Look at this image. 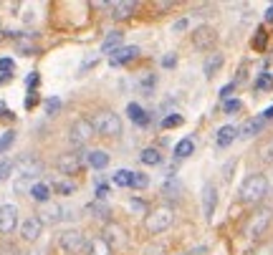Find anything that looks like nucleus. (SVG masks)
I'll use <instances>...</instances> for the list:
<instances>
[{
  "mask_svg": "<svg viewBox=\"0 0 273 255\" xmlns=\"http://www.w3.org/2000/svg\"><path fill=\"white\" fill-rule=\"evenodd\" d=\"M182 116L180 114H170V116H164L162 119V129H177V126H182Z\"/></svg>",
  "mask_w": 273,
  "mask_h": 255,
  "instance_id": "30",
  "label": "nucleus"
},
{
  "mask_svg": "<svg viewBox=\"0 0 273 255\" xmlns=\"http://www.w3.org/2000/svg\"><path fill=\"white\" fill-rule=\"evenodd\" d=\"M256 89H258V91H271V89H273V76H271V73H263V76L256 81Z\"/></svg>",
  "mask_w": 273,
  "mask_h": 255,
  "instance_id": "34",
  "label": "nucleus"
},
{
  "mask_svg": "<svg viewBox=\"0 0 273 255\" xmlns=\"http://www.w3.org/2000/svg\"><path fill=\"white\" fill-rule=\"evenodd\" d=\"M215 205H218V189H215V184L207 182V184L202 187V215H205L207 220H213Z\"/></svg>",
  "mask_w": 273,
  "mask_h": 255,
  "instance_id": "13",
  "label": "nucleus"
},
{
  "mask_svg": "<svg viewBox=\"0 0 273 255\" xmlns=\"http://www.w3.org/2000/svg\"><path fill=\"white\" fill-rule=\"evenodd\" d=\"M139 56V48L137 46H121L112 53V66H124V63H132L134 58Z\"/></svg>",
  "mask_w": 273,
  "mask_h": 255,
  "instance_id": "16",
  "label": "nucleus"
},
{
  "mask_svg": "<svg viewBox=\"0 0 273 255\" xmlns=\"http://www.w3.org/2000/svg\"><path fill=\"white\" fill-rule=\"evenodd\" d=\"M139 86H142V91L152 94V91H155V86H157V76H155V73H147V76L142 78V83H139Z\"/></svg>",
  "mask_w": 273,
  "mask_h": 255,
  "instance_id": "33",
  "label": "nucleus"
},
{
  "mask_svg": "<svg viewBox=\"0 0 273 255\" xmlns=\"http://www.w3.org/2000/svg\"><path fill=\"white\" fill-rule=\"evenodd\" d=\"M218 43V33L210 28V26H200L193 31V46L197 51H207V48H213Z\"/></svg>",
  "mask_w": 273,
  "mask_h": 255,
  "instance_id": "10",
  "label": "nucleus"
},
{
  "mask_svg": "<svg viewBox=\"0 0 273 255\" xmlns=\"http://www.w3.org/2000/svg\"><path fill=\"white\" fill-rule=\"evenodd\" d=\"M175 220V210L170 205H157L155 210L147 212V218H144V227L150 235H159V232H164L167 227L172 225Z\"/></svg>",
  "mask_w": 273,
  "mask_h": 255,
  "instance_id": "1",
  "label": "nucleus"
},
{
  "mask_svg": "<svg viewBox=\"0 0 273 255\" xmlns=\"http://www.w3.org/2000/svg\"><path fill=\"white\" fill-rule=\"evenodd\" d=\"M18 225V207L15 205H0V235H10Z\"/></svg>",
  "mask_w": 273,
  "mask_h": 255,
  "instance_id": "12",
  "label": "nucleus"
},
{
  "mask_svg": "<svg viewBox=\"0 0 273 255\" xmlns=\"http://www.w3.org/2000/svg\"><path fill=\"white\" fill-rule=\"evenodd\" d=\"M144 255H164V250L162 248H152V250H147Z\"/></svg>",
  "mask_w": 273,
  "mask_h": 255,
  "instance_id": "54",
  "label": "nucleus"
},
{
  "mask_svg": "<svg viewBox=\"0 0 273 255\" xmlns=\"http://www.w3.org/2000/svg\"><path fill=\"white\" fill-rule=\"evenodd\" d=\"M40 230H43V225H40V220L33 215V218H26L23 225H20V238H23L26 243H36L40 238Z\"/></svg>",
  "mask_w": 273,
  "mask_h": 255,
  "instance_id": "14",
  "label": "nucleus"
},
{
  "mask_svg": "<svg viewBox=\"0 0 273 255\" xmlns=\"http://www.w3.org/2000/svg\"><path fill=\"white\" fill-rule=\"evenodd\" d=\"M13 172H15L18 180H33V177H38L40 172H43V164H40V159L28 154V157H20L13 164Z\"/></svg>",
  "mask_w": 273,
  "mask_h": 255,
  "instance_id": "6",
  "label": "nucleus"
},
{
  "mask_svg": "<svg viewBox=\"0 0 273 255\" xmlns=\"http://www.w3.org/2000/svg\"><path fill=\"white\" fill-rule=\"evenodd\" d=\"M86 248H89V255H112V253H114L101 235H99V238H91V240L86 243Z\"/></svg>",
  "mask_w": 273,
  "mask_h": 255,
  "instance_id": "23",
  "label": "nucleus"
},
{
  "mask_svg": "<svg viewBox=\"0 0 273 255\" xmlns=\"http://www.w3.org/2000/svg\"><path fill=\"white\" fill-rule=\"evenodd\" d=\"M240 106H243V104H240L238 99H228V101H225V111H228V114H235V111H240Z\"/></svg>",
  "mask_w": 273,
  "mask_h": 255,
  "instance_id": "43",
  "label": "nucleus"
},
{
  "mask_svg": "<svg viewBox=\"0 0 273 255\" xmlns=\"http://www.w3.org/2000/svg\"><path fill=\"white\" fill-rule=\"evenodd\" d=\"M51 189H56L58 195H71L76 187H74V182H64V180H58V182H53V184H51Z\"/></svg>",
  "mask_w": 273,
  "mask_h": 255,
  "instance_id": "32",
  "label": "nucleus"
},
{
  "mask_svg": "<svg viewBox=\"0 0 273 255\" xmlns=\"http://www.w3.org/2000/svg\"><path fill=\"white\" fill-rule=\"evenodd\" d=\"M129 207H132V210L137 212L139 218H147V205H144V202H142L139 197H132V200H129Z\"/></svg>",
  "mask_w": 273,
  "mask_h": 255,
  "instance_id": "37",
  "label": "nucleus"
},
{
  "mask_svg": "<svg viewBox=\"0 0 273 255\" xmlns=\"http://www.w3.org/2000/svg\"><path fill=\"white\" fill-rule=\"evenodd\" d=\"M172 8H175L172 0H159V3H155V10H157V13H167V10H172Z\"/></svg>",
  "mask_w": 273,
  "mask_h": 255,
  "instance_id": "45",
  "label": "nucleus"
},
{
  "mask_svg": "<svg viewBox=\"0 0 273 255\" xmlns=\"http://www.w3.org/2000/svg\"><path fill=\"white\" fill-rule=\"evenodd\" d=\"M91 126H94V132L101 134V137H119L121 134V119L114 111H101L91 121Z\"/></svg>",
  "mask_w": 273,
  "mask_h": 255,
  "instance_id": "4",
  "label": "nucleus"
},
{
  "mask_svg": "<svg viewBox=\"0 0 273 255\" xmlns=\"http://www.w3.org/2000/svg\"><path fill=\"white\" fill-rule=\"evenodd\" d=\"M86 164H89L91 169H107V164H109V154H107V152H101V149H94V152L86 154Z\"/></svg>",
  "mask_w": 273,
  "mask_h": 255,
  "instance_id": "20",
  "label": "nucleus"
},
{
  "mask_svg": "<svg viewBox=\"0 0 273 255\" xmlns=\"http://www.w3.org/2000/svg\"><path fill=\"white\" fill-rule=\"evenodd\" d=\"M33 106H36V96H33V94H31V99H28V101H26V109H33Z\"/></svg>",
  "mask_w": 273,
  "mask_h": 255,
  "instance_id": "56",
  "label": "nucleus"
},
{
  "mask_svg": "<svg viewBox=\"0 0 273 255\" xmlns=\"http://www.w3.org/2000/svg\"><path fill=\"white\" fill-rule=\"evenodd\" d=\"M132 177H134L132 169H117L114 172V184L117 187H132Z\"/></svg>",
  "mask_w": 273,
  "mask_h": 255,
  "instance_id": "29",
  "label": "nucleus"
},
{
  "mask_svg": "<svg viewBox=\"0 0 273 255\" xmlns=\"http://www.w3.org/2000/svg\"><path fill=\"white\" fill-rule=\"evenodd\" d=\"M271 154H273V146H271Z\"/></svg>",
  "mask_w": 273,
  "mask_h": 255,
  "instance_id": "60",
  "label": "nucleus"
},
{
  "mask_svg": "<svg viewBox=\"0 0 273 255\" xmlns=\"http://www.w3.org/2000/svg\"><path fill=\"white\" fill-rule=\"evenodd\" d=\"M3 116H5V119H13V114L8 111V106H5V101H0V119H3Z\"/></svg>",
  "mask_w": 273,
  "mask_h": 255,
  "instance_id": "50",
  "label": "nucleus"
},
{
  "mask_svg": "<svg viewBox=\"0 0 273 255\" xmlns=\"http://www.w3.org/2000/svg\"><path fill=\"white\" fill-rule=\"evenodd\" d=\"M31 197H33L36 202H40V205H46L48 197H51V184H46V182H36V184L31 187Z\"/></svg>",
  "mask_w": 273,
  "mask_h": 255,
  "instance_id": "22",
  "label": "nucleus"
},
{
  "mask_svg": "<svg viewBox=\"0 0 273 255\" xmlns=\"http://www.w3.org/2000/svg\"><path fill=\"white\" fill-rule=\"evenodd\" d=\"M8 78H10V76H3V73H0V83H5Z\"/></svg>",
  "mask_w": 273,
  "mask_h": 255,
  "instance_id": "58",
  "label": "nucleus"
},
{
  "mask_svg": "<svg viewBox=\"0 0 273 255\" xmlns=\"http://www.w3.org/2000/svg\"><path fill=\"white\" fill-rule=\"evenodd\" d=\"M162 69H175L177 66V56L175 53H167V56H162Z\"/></svg>",
  "mask_w": 273,
  "mask_h": 255,
  "instance_id": "41",
  "label": "nucleus"
},
{
  "mask_svg": "<svg viewBox=\"0 0 273 255\" xmlns=\"http://www.w3.org/2000/svg\"><path fill=\"white\" fill-rule=\"evenodd\" d=\"M187 28V18H182V20H177V23H175V33H182Z\"/></svg>",
  "mask_w": 273,
  "mask_h": 255,
  "instance_id": "52",
  "label": "nucleus"
},
{
  "mask_svg": "<svg viewBox=\"0 0 273 255\" xmlns=\"http://www.w3.org/2000/svg\"><path fill=\"white\" fill-rule=\"evenodd\" d=\"M33 184H36V182H31V180H18V182H15V192H18V195H23L26 189L31 192V187H33Z\"/></svg>",
  "mask_w": 273,
  "mask_h": 255,
  "instance_id": "42",
  "label": "nucleus"
},
{
  "mask_svg": "<svg viewBox=\"0 0 273 255\" xmlns=\"http://www.w3.org/2000/svg\"><path fill=\"white\" fill-rule=\"evenodd\" d=\"M15 48H18V53H36V46H31V43H23V40H20V43H18Z\"/></svg>",
  "mask_w": 273,
  "mask_h": 255,
  "instance_id": "48",
  "label": "nucleus"
},
{
  "mask_svg": "<svg viewBox=\"0 0 273 255\" xmlns=\"http://www.w3.org/2000/svg\"><path fill=\"white\" fill-rule=\"evenodd\" d=\"M94 63H96V56H94V58H89V61H83V63H81V71H86V69H91V66H94Z\"/></svg>",
  "mask_w": 273,
  "mask_h": 255,
  "instance_id": "53",
  "label": "nucleus"
},
{
  "mask_svg": "<svg viewBox=\"0 0 273 255\" xmlns=\"http://www.w3.org/2000/svg\"><path fill=\"white\" fill-rule=\"evenodd\" d=\"M13 159H3V162H0V180H5V177H10L13 175Z\"/></svg>",
  "mask_w": 273,
  "mask_h": 255,
  "instance_id": "38",
  "label": "nucleus"
},
{
  "mask_svg": "<svg viewBox=\"0 0 273 255\" xmlns=\"http://www.w3.org/2000/svg\"><path fill=\"white\" fill-rule=\"evenodd\" d=\"M58 245H61V250H66V253L76 255V253L83 250V245H86V238H83L81 230H66L64 235L58 238Z\"/></svg>",
  "mask_w": 273,
  "mask_h": 255,
  "instance_id": "9",
  "label": "nucleus"
},
{
  "mask_svg": "<svg viewBox=\"0 0 273 255\" xmlns=\"http://www.w3.org/2000/svg\"><path fill=\"white\" fill-rule=\"evenodd\" d=\"M121 31H112L107 33V38H104V43H101V51H107V53H114L117 48H121Z\"/></svg>",
  "mask_w": 273,
  "mask_h": 255,
  "instance_id": "25",
  "label": "nucleus"
},
{
  "mask_svg": "<svg viewBox=\"0 0 273 255\" xmlns=\"http://www.w3.org/2000/svg\"><path fill=\"white\" fill-rule=\"evenodd\" d=\"M107 197H109V184H99V187H96V200L104 202Z\"/></svg>",
  "mask_w": 273,
  "mask_h": 255,
  "instance_id": "47",
  "label": "nucleus"
},
{
  "mask_svg": "<svg viewBox=\"0 0 273 255\" xmlns=\"http://www.w3.org/2000/svg\"><path fill=\"white\" fill-rule=\"evenodd\" d=\"M220 66H223V53H210V56L205 58L202 71H205V76H207V78H213V76L220 71Z\"/></svg>",
  "mask_w": 273,
  "mask_h": 255,
  "instance_id": "19",
  "label": "nucleus"
},
{
  "mask_svg": "<svg viewBox=\"0 0 273 255\" xmlns=\"http://www.w3.org/2000/svg\"><path fill=\"white\" fill-rule=\"evenodd\" d=\"M233 91H235V81H233V83H228V86H223V89H220V96L228 101V96L233 94Z\"/></svg>",
  "mask_w": 273,
  "mask_h": 255,
  "instance_id": "49",
  "label": "nucleus"
},
{
  "mask_svg": "<svg viewBox=\"0 0 273 255\" xmlns=\"http://www.w3.org/2000/svg\"><path fill=\"white\" fill-rule=\"evenodd\" d=\"M235 139H238V129H235L233 124H225V126H220V129H218V137H215L218 146H223V149H225V146H230Z\"/></svg>",
  "mask_w": 273,
  "mask_h": 255,
  "instance_id": "18",
  "label": "nucleus"
},
{
  "mask_svg": "<svg viewBox=\"0 0 273 255\" xmlns=\"http://www.w3.org/2000/svg\"><path fill=\"white\" fill-rule=\"evenodd\" d=\"M271 220H273V210L271 207H258L253 215L248 218V225H245V238L248 240H258L263 232L268 230V225H271Z\"/></svg>",
  "mask_w": 273,
  "mask_h": 255,
  "instance_id": "3",
  "label": "nucleus"
},
{
  "mask_svg": "<svg viewBox=\"0 0 273 255\" xmlns=\"http://www.w3.org/2000/svg\"><path fill=\"white\" fill-rule=\"evenodd\" d=\"M263 119H266V121H268V119H273V106H271V109H266V111H263Z\"/></svg>",
  "mask_w": 273,
  "mask_h": 255,
  "instance_id": "57",
  "label": "nucleus"
},
{
  "mask_svg": "<svg viewBox=\"0 0 273 255\" xmlns=\"http://www.w3.org/2000/svg\"><path fill=\"white\" fill-rule=\"evenodd\" d=\"M36 86H38V73H31V76H28V89H31V94H33Z\"/></svg>",
  "mask_w": 273,
  "mask_h": 255,
  "instance_id": "51",
  "label": "nucleus"
},
{
  "mask_svg": "<svg viewBox=\"0 0 273 255\" xmlns=\"http://www.w3.org/2000/svg\"><path fill=\"white\" fill-rule=\"evenodd\" d=\"M61 111V99L58 96H48L46 99V116H56Z\"/></svg>",
  "mask_w": 273,
  "mask_h": 255,
  "instance_id": "31",
  "label": "nucleus"
},
{
  "mask_svg": "<svg viewBox=\"0 0 273 255\" xmlns=\"http://www.w3.org/2000/svg\"><path fill=\"white\" fill-rule=\"evenodd\" d=\"M139 159H142V164H147V167H157V164L162 162V154L155 149V146H147V149H142Z\"/></svg>",
  "mask_w": 273,
  "mask_h": 255,
  "instance_id": "27",
  "label": "nucleus"
},
{
  "mask_svg": "<svg viewBox=\"0 0 273 255\" xmlns=\"http://www.w3.org/2000/svg\"><path fill=\"white\" fill-rule=\"evenodd\" d=\"M162 189H164V195L170 197V200H180L182 184H180V180H177V177H167V180H164V184H162Z\"/></svg>",
  "mask_w": 273,
  "mask_h": 255,
  "instance_id": "26",
  "label": "nucleus"
},
{
  "mask_svg": "<svg viewBox=\"0 0 273 255\" xmlns=\"http://www.w3.org/2000/svg\"><path fill=\"white\" fill-rule=\"evenodd\" d=\"M3 38H5V31H3V28H0V40H3Z\"/></svg>",
  "mask_w": 273,
  "mask_h": 255,
  "instance_id": "59",
  "label": "nucleus"
},
{
  "mask_svg": "<svg viewBox=\"0 0 273 255\" xmlns=\"http://www.w3.org/2000/svg\"><path fill=\"white\" fill-rule=\"evenodd\" d=\"M94 134H96V132H94L91 121H86V119H76V121L71 124V129H69V144L74 146V149H78V146H83Z\"/></svg>",
  "mask_w": 273,
  "mask_h": 255,
  "instance_id": "5",
  "label": "nucleus"
},
{
  "mask_svg": "<svg viewBox=\"0 0 273 255\" xmlns=\"http://www.w3.org/2000/svg\"><path fill=\"white\" fill-rule=\"evenodd\" d=\"M36 218L40 220V225H58L61 220H64V207L48 200L46 205H40V212Z\"/></svg>",
  "mask_w": 273,
  "mask_h": 255,
  "instance_id": "11",
  "label": "nucleus"
},
{
  "mask_svg": "<svg viewBox=\"0 0 273 255\" xmlns=\"http://www.w3.org/2000/svg\"><path fill=\"white\" fill-rule=\"evenodd\" d=\"M268 192V180L263 175H250L240 187V200L245 205H258Z\"/></svg>",
  "mask_w": 273,
  "mask_h": 255,
  "instance_id": "2",
  "label": "nucleus"
},
{
  "mask_svg": "<svg viewBox=\"0 0 273 255\" xmlns=\"http://www.w3.org/2000/svg\"><path fill=\"white\" fill-rule=\"evenodd\" d=\"M13 69H15L13 58H0V73H3V76H10V73H13Z\"/></svg>",
  "mask_w": 273,
  "mask_h": 255,
  "instance_id": "40",
  "label": "nucleus"
},
{
  "mask_svg": "<svg viewBox=\"0 0 273 255\" xmlns=\"http://www.w3.org/2000/svg\"><path fill=\"white\" fill-rule=\"evenodd\" d=\"M263 126H266V119H263V114H261V116H253V119H248V121H245V126L240 129V137H243V139L258 137V134L263 132Z\"/></svg>",
  "mask_w": 273,
  "mask_h": 255,
  "instance_id": "17",
  "label": "nucleus"
},
{
  "mask_svg": "<svg viewBox=\"0 0 273 255\" xmlns=\"http://www.w3.org/2000/svg\"><path fill=\"white\" fill-rule=\"evenodd\" d=\"M83 154L81 152H66V154H61L58 162H56V169L61 175H66V177H74L81 172V167H83Z\"/></svg>",
  "mask_w": 273,
  "mask_h": 255,
  "instance_id": "7",
  "label": "nucleus"
},
{
  "mask_svg": "<svg viewBox=\"0 0 273 255\" xmlns=\"http://www.w3.org/2000/svg\"><path fill=\"white\" fill-rule=\"evenodd\" d=\"M250 255H273V243H266V245H261V248H256Z\"/></svg>",
  "mask_w": 273,
  "mask_h": 255,
  "instance_id": "46",
  "label": "nucleus"
},
{
  "mask_svg": "<svg viewBox=\"0 0 273 255\" xmlns=\"http://www.w3.org/2000/svg\"><path fill=\"white\" fill-rule=\"evenodd\" d=\"M101 238L107 240V245H109L112 250H121L124 245H127V240H129L127 230H124L121 225H117V222H107V230H104Z\"/></svg>",
  "mask_w": 273,
  "mask_h": 255,
  "instance_id": "8",
  "label": "nucleus"
},
{
  "mask_svg": "<svg viewBox=\"0 0 273 255\" xmlns=\"http://www.w3.org/2000/svg\"><path fill=\"white\" fill-rule=\"evenodd\" d=\"M266 20H268V23H273V5H268V10H266Z\"/></svg>",
  "mask_w": 273,
  "mask_h": 255,
  "instance_id": "55",
  "label": "nucleus"
},
{
  "mask_svg": "<svg viewBox=\"0 0 273 255\" xmlns=\"http://www.w3.org/2000/svg\"><path fill=\"white\" fill-rule=\"evenodd\" d=\"M127 116L137 124V126H144V124H150V116H147V111L142 109L139 104H129L127 106Z\"/></svg>",
  "mask_w": 273,
  "mask_h": 255,
  "instance_id": "24",
  "label": "nucleus"
},
{
  "mask_svg": "<svg viewBox=\"0 0 273 255\" xmlns=\"http://www.w3.org/2000/svg\"><path fill=\"white\" fill-rule=\"evenodd\" d=\"M193 152H195V142H193V139H182V142L175 146V157H177V159L190 157Z\"/></svg>",
  "mask_w": 273,
  "mask_h": 255,
  "instance_id": "28",
  "label": "nucleus"
},
{
  "mask_svg": "<svg viewBox=\"0 0 273 255\" xmlns=\"http://www.w3.org/2000/svg\"><path fill=\"white\" fill-rule=\"evenodd\" d=\"M134 10H137L134 0H121V3H112L109 5V13H112L114 20H127V18L134 15Z\"/></svg>",
  "mask_w": 273,
  "mask_h": 255,
  "instance_id": "15",
  "label": "nucleus"
},
{
  "mask_svg": "<svg viewBox=\"0 0 273 255\" xmlns=\"http://www.w3.org/2000/svg\"><path fill=\"white\" fill-rule=\"evenodd\" d=\"M0 255H20L13 243H0Z\"/></svg>",
  "mask_w": 273,
  "mask_h": 255,
  "instance_id": "44",
  "label": "nucleus"
},
{
  "mask_svg": "<svg viewBox=\"0 0 273 255\" xmlns=\"http://www.w3.org/2000/svg\"><path fill=\"white\" fill-rule=\"evenodd\" d=\"M132 187H134V189H144V187H150V177L142 175V172H134V177H132Z\"/></svg>",
  "mask_w": 273,
  "mask_h": 255,
  "instance_id": "36",
  "label": "nucleus"
},
{
  "mask_svg": "<svg viewBox=\"0 0 273 255\" xmlns=\"http://www.w3.org/2000/svg\"><path fill=\"white\" fill-rule=\"evenodd\" d=\"M253 48H256V51H263V48H266V31H263V28H258V31H256Z\"/></svg>",
  "mask_w": 273,
  "mask_h": 255,
  "instance_id": "39",
  "label": "nucleus"
},
{
  "mask_svg": "<svg viewBox=\"0 0 273 255\" xmlns=\"http://www.w3.org/2000/svg\"><path fill=\"white\" fill-rule=\"evenodd\" d=\"M86 215H91V218H96V220H109V205L101 202V200L89 202V205H86Z\"/></svg>",
  "mask_w": 273,
  "mask_h": 255,
  "instance_id": "21",
  "label": "nucleus"
},
{
  "mask_svg": "<svg viewBox=\"0 0 273 255\" xmlns=\"http://www.w3.org/2000/svg\"><path fill=\"white\" fill-rule=\"evenodd\" d=\"M13 142H15V132H5L3 137H0V154L8 152L10 146H13Z\"/></svg>",
  "mask_w": 273,
  "mask_h": 255,
  "instance_id": "35",
  "label": "nucleus"
}]
</instances>
